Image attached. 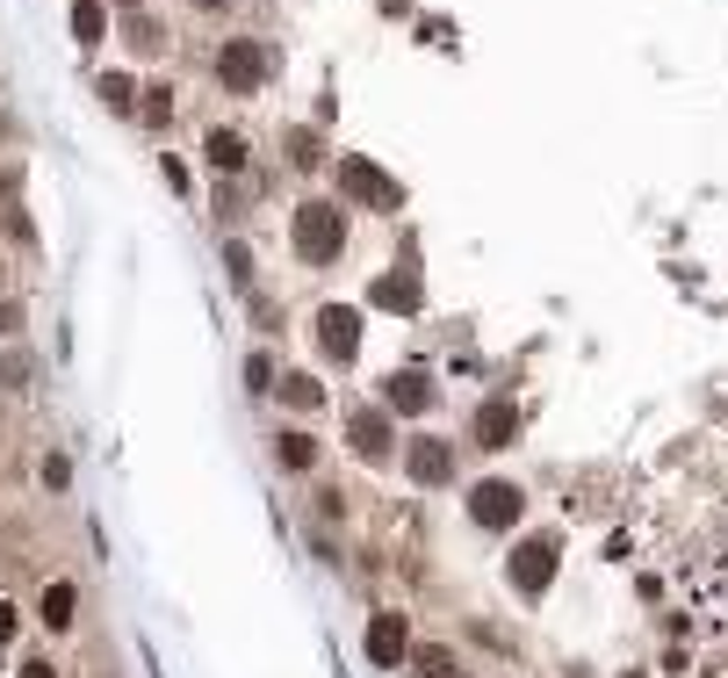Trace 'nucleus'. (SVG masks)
Returning a JSON list of instances; mask_svg holds the SVG:
<instances>
[{"mask_svg": "<svg viewBox=\"0 0 728 678\" xmlns=\"http://www.w3.org/2000/svg\"><path fill=\"white\" fill-rule=\"evenodd\" d=\"M289 239H296V261L303 267H332L347 253V209L339 203H296Z\"/></svg>", "mask_w": 728, "mask_h": 678, "instance_id": "obj_1", "label": "nucleus"}, {"mask_svg": "<svg viewBox=\"0 0 728 678\" xmlns=\"http://www.w3.org/2000/svg\"><path fill=\"white\" fill-rule=\"evenodd\" d=\"M527 513V491L512 476H484V484H469V520L484 527V535H512Z\"/></svg>", "mask_w": 728, "mask_h": 678, "instance_id": "obj_2", "label": "nucleus"}, {"mask_svg": "<svg viewBox=\"0 0 728 678\" xmlns=\"http://www.w3.org/2000/svg\"><path fill=\"white\" fill-rule=\"evenodd\" d=\"M555 556H563V541H555V535L512 541V556H505V577H512V591H520V599H541V591H548V577H555Z\"/></svg>", "mask_w": 728, "mask_h": 678, "instance_id": "obj_3", "label": "nucleus"}, {"mask_svg": "<svg viewBox=\"0 0 728 678\" xmlns=\"http://www.w3.org/2000/svg\"><path fill=\"white\" fill-rule=\"evenodd\" d=\"M267 66H275V58H267V44H261V36H231L224 51H217V80H224L231 94L267 88Z\"/></svg>", "mask_w": 728, "mask_h": 678, "instance_id": "obj_4", "label": "nucleus"}, {"mask_svg": "<svg viewBox=\"0 0 728 678\" xmlns=\"http://www.w3.org/2000/svg\"><path fill=\"white\" fill-rule=\"evenodd\" d=\"M339 195H347V203H368V209H397L404 203V188L382 174L375 159H339Z\"/></svg>", "mask_w": 728, "mask_h": 678, "instance_id": "obj_5", "label": "nucleus"}, {"mask_svg": "<svg viewBox=\"0 0 728 678\" xmlns=\"http://www.w3.org/2000/svg\"><path fill=\"white\" fill-rule=\"evenodd\" d=\"M347 448L361 455V462H390V455H397V426H390L382 404H354L347 412Z\"/></svg>", "mask_w": 728, "mask_h": 678, "instance_id": "obj_6", "label": "nucleus"}, {"mask_svg": "<svg viewBox=\"0 0 728 678\" xmlns=\"http://www.w3.org/2000/svg\"><path fill=\"white\" fill-rule=\"evenodd\" d=\"M404 476H412L418 491H440V484H454V440H440V434H418L412 448H404Z\"/></svg>", "mask_w": 728, "mask_h": 678, "instance_id": "obj_7", "label": "nucleus"}, {"mask_svg": "<svg viewBox=\"0 0 728 678\" xmlns=\"http://www.w3.org/2000/svg\"><path fill=\"white\" fill-rule=\"evenodd\" d=\"M469 440H476L484 455H505L512 440H520V404H512V398H484L476 418H469Z\"/></svg>", "mask_w": 728, "mask_h": 678, "instance_id": "obj_8", "label": "nucleus"}, {"mask_svg": "<svg viewBox=\"0 0 728 678\" xmlns=\"http://www.w3.org/2000/svg\"><path fill=\"white\" fill-rule=\"evenodd\" d=\"M317 347H325V361H354L361 354V311L354 303H325L317 311Z\"/></svg>", "mask_w": 728, "mask_h": 678, "instance_id": "obj_9", "label": "nucleus"}, {"mask_svg": "<svg viewBox=\"0 0 728 678\" xmlns=\"http://www.w3.org/2000/svg\"><path fill=\"white\" fill-rule=\"evenodd\" d=\"M382 412H390V418L434 412V376H426V368H397V376L382 383Z\"/></svg>", "mask_w": 728, "mask_h": 678, "instance_id": "obj_10", "label": "nucleus"}, {"mask_svg": "<svg viewBox=\"0 0 728 678\" xmlns=\"http://www.w3.org/2000/svg\"><path fill=\"white\" fill-rule=\"evenodd\" d=\"M404 657H412V621H404V613H375V621H368V664H375V671H397Z\"/></svg>", "mask_w": 728, "mask_h": 678, "instance_id": "obj_11", "label": "nucleus"}, {"mask_svg": "<svg viewBox=\"0 0 728 678\" xmlns=\"http://www.w3.org/2000/svg\"><path fill=\"white\" fill-rule=\"evenodd\" d=\"M368 296H375L382 311H404V318H412L418 303H426V281H418L412 267H390V275H382V281H375V289H368Z\"/></svg>", "mask_w": 728, "mask_h": 678, "instance_id": "obj_12", "label": "nucleus"}, {"mask_svg": "<svg viewBox=\"0 0 728 678\" xmlns=\"http://www.w3.org/2000/svg\"><path fill=\"white\" fill-rule=\"evenodd\" d=\"M275 462H281L289 476H311V470H317V440H311V434H275Z\"/></svg>", "mask_w": 728, "mask_h": 678, "instance_id": "obj_13", "label": "nucleus"}, {"mask_svg": "<svg viewBox=\"0 0 728 678\" xmlns=\"http://www.w3.org/2000/svg\"><path fill=\"white\" fill-rule=\"evenodd\" d=\"M203 152H209V166H217V174H245V138H239V130H209Z\"/></svg>", "mask_w": 728, "mask_h": 678, "instance_id": "obj_14", "label": "nucleus"}, {"mask_svg": "<svg viewBox=\"0 0 728 678\" xmlns=\"http://www.w3.org/2000/svg\"><path fill=\"white\" fill-rule=\"evenodd\" d=\"M275 398L289 404V412H317V404H325V383H317V376H281Z\"/></svg>", "mask_w": 728, "mask_h": 678, "instance_id": "obj_15", "label": "nucleus"}, {"mask_svg": "<svg viewBox=\"0 0 728 678\" xmlns=\"http://www.w3.org/2000/svg\"><path fill=\"white\" fill-rule=\"evenodd\" d=\"M412 671H418V678H462V664H454L448 643H418V650H412Z\"/></svg>", "mask_w": 728, "mask_h": 678, "instance_id": "obj_16", "label": "nucleus"}, {"mask_svg": "<svg viewBox=\"0 0 728 678\" xmlns=\"http://www.w3.org/2000/svg\"><path fill=\"white\" fill-rule=\"evenodd\" d=\"M281 152H289V166H303V174H311L317 159H325V145H317V130H303V123H296V130H281Z\"/></svg>", "mask_w": 728, "mask_h": 678, "instance_id": "obj_17", "label": "nucleus"}, {"mask_svg": "<svg viewBox=\"0 0 728 678\" xmlns=\"http://www.w3.org/2000/svg\"><path fill=\"white\" fill-rule=\"evenodd\" d=\"M72 613H80V591H72V585H44V628H72Z\"/></svg>", "mask_w": 728, "mask_h": 678, "instance_id": "obj_18", "label": "nucleus"}, {"mask_svg": "<svg viewBox=\"0 0 728 678\" xmlns=\"http://www.w3.org/2000/svg\"><path fill=\"white\" fill-rule=\"evenodd\" d=\"M72 36H80V44H102V36H108L102 0H80V8H72Z\"/></svg>", "mask_w": 728, "mask_h": 678, "instance_id": "obj_19", "label": "nucleus"}, {"mask_svg": "<svg viewBox=\"0 0 728 678\" xmlns=\"http://www.w3.org/2000/svg\"><path fill=\"white\" fill-rule=\"evenodd\" d=\"M102 102L116 108V116H130V102H138V88H130V72H102Z\"/></svg>", "mask_w": 728, "mask_h": 678, "instance_id": "obj_20", "label": "nucleus"}, {"mask_svg": "<svg viewBox=\"0 0 728 678\" xmlns=\"http://www.w3.org/2000/svg\"><path fill=\"white\" fill-rule=\"evenodd\" d=\"M245 383H253V398H267L281 376H275V361H267V354H253V361H245Z\"/></svg>", "mask_w": 728, "mask_h": 678, "instance_id": "obj_21", "label": "nucleus"}, {"mask_svg": "<svg viewBox=\"0 0 728 678\" xmlns=\"http://www.w3.org/2000/svg\"><path fill=\"white\" fill-rule=\"evenodd\" d=\"M130 44H138V51H166V30H159L152 15H138L130 22Z\"/></svg>", "mask_w": 728, "mask_h": 678, "instance_id": "obj_22", "label": "nucleus"}, {"mask_svg": "<svg viewBox=\"0 0 728 678\" xmlns=\"http://www.w3.org/2000/svg\"><path fill=\"white\" fill-rule=\"evenodd\" d=\"M0 383H8V390L30 383V354H0Z\"/></svg>", "mask_w": 728, "mask_h": 678, "instance_id": "obj_23", "label": "nucleus"}, {"mask_svg": "<svg viewBox=\"0 0 728 678\" xmlns=\"http://www.w3.org/2000/svg\"><path fill=\"white\" fill-rule=\"evenodd\" d=\"M166 116H174V88H152L145 94V123H166Z\"/></svg>", "mask_w": 728, "mask_h": 678, "instance_id": "obj_24", "label": "nucleus"}, {"mask_svg": "<svg viewBox=\"0 0 728 678\" xmlns=\"http://www.w3.org/2000/svg\"><path fill=\"white\" fill-rule=\"evenodd\" d=\"M224 267H231V281H253V253H245V245H239V239H231V245H224Z\"/></svg>", "mask_w": 728, "mask_h": 678, "instance_id": "obj_25", "label": "nucleus"}, {"mask_svg": "<svg viewBox=\"0 0 728 678\" xmlns=\"http://www.w3.org/2000/svg\"><path fill=\"white\" fill-rule=\"evenodd\" d=\"M317 513H325V520H347V491H317Z\"/></svg>", "mask_w": 728, "mask_h": 678, "instance_id": "obj_26", "label": "nucleus"}, {"mask_svg": "<svg viewBox=\"0 0 728 678\" xmlns=\"http://www.w3.org/2000/svg\"><path fill=\"white\" fill-rule=\"evenodd\" d=\"M44 484H51V491H66V484H72V470H66V455H51V462H44Z\"/></svg>", "mask_w": 728, "mask_h": 678, "instance_id": "obj_27", "label": "nucleus"}, {"mask_svg": "<svg viewBox=\"0 0 728 678\" xmlns=\"http://www.w3.org/2000/svg\"><path fill=\"white\" fill-rule=\"evenodd\" d=\"M8 635H15V607H8V599H0V643H8Z\"/></svg>", "mask_w": 728, "mask_h": 678, "instance_id": "obj_28", "label": "nucleus"}, {"mask_svg": "<svg viewBox=\"0 0 728 678\" xmlns=\"http://www.w3.org/2000/svg\"><path fill=\"white\" fill-rule=\"evenodd\" d=\"M22 325V311H15V303H0V332H15Z\"/></svg>", "mask_w": 728, "mask_h": 678, "instance_id": "obj_29", "label": "nucleus"}, {"mask_svg": "<svg viewBox=\"0 0 728 678\" xmlns=\"http://www.w3.org/2000/svg\"><path fill=\"white\" fill-rule=\"evenodd\" d=\"M22 678H58V671H51V664H22Z\"/></svg>", "mask_w": 728, "mask_h": 678, "instance_id": "obj_30", "label": "nucleus"}, {"mask_svg": "<svg viewBox=\"0 0 728 678\" xmlns=\"http://www.w3.org/2000/svg\"><path fill=\"white\" fill-rule=\"evenodd\" d=\"M195 8H203V15H217V8H231V0H195Z\"/></svg>", "mask_w": 728, "mask_h": 678, "instance_id": "obj_31", "label": "nucleus"}, {"mask_svg": "<svg viewBox=\"0 0 728 678\" xmlns=\"http://www.w3.org/2000/svg\"><path fill=\"white\" fill-rule=\"evenodd\" d=\"M116 8H145V0H116Z\"/></svg>", "mask_w": 728, "mask_h": 678, "instance_id": "obj_32", "label": "nucleus"}, {"mask_svg": "<svg viewBox=\"0 0 728 678\" xmlns=\"http://www.w3.org/2000/svg\"><path fill=\"white\" fill-rule=\"evenodd\" d=\"M0 275H8V267H0Z\"/></svg>", "mask_w": 728, "mask_h": 678, "instance_id": "obj_33", "label": "nucleus"}]
</instances>
